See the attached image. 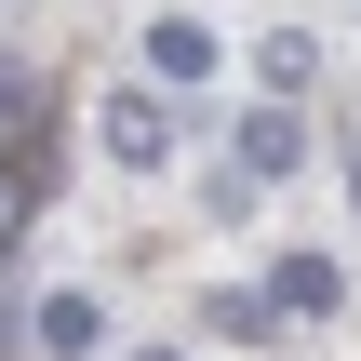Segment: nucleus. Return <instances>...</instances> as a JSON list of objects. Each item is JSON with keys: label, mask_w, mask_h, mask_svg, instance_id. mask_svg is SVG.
Instances as JSON below:
<instances>
[{"label": "nucleus", "mask_w": 361, "mask_h": 361, "mask_svg": "<svg viewBox=\"0 0 361 361\" xmlns=\"http://www.w3.org/2000/svg\"><path fill=\"white\" fill-rule=\"evenodd\" d=\"M94 134H107V161H121V174H161V161H174V107H161V94H107V107H94Z\"/></svg>", "instance_id": "1"}, {"label": "nucleus", "mask_w": 361, "mask_h": 361, "mask_svg": "<svg viewBox=\"0 0 361 361\" xmlns=\"http://www.w3.org/2000/svg\"><path fill=\"white\" fill-rule=\"evenodd\" d=\"M295 161H308V121H295V107H281V94H268V107H255V121H241V147H228V174H241V188H281V174H295Z\"/></svg>", "instance_id": "2"}, {"label": "nucleus", "mask_w": 361, "mask_h": 361, "mask_svg": "<svg viewBox=\"0 0 361 361\" xmlns=\"http://www.w3.org/2000/svg\"><path fill=\"white\" fill-rule=\"evenodd\" d=\"M255 295H268L281 322H335V308H348V268H335V255H281Z\"/></svg>", "instance_id": "3"}, {"label": "nucleus", "mask_w": 361, "mask_h": 361, "mask_svg": "<svg viewBox=\"0 0 361 361\" xmlns=\"http://www.w3.org/2000/svg\"><path fill=\"white\" fill-rule=\"evenodd\" d=\"M94 322H107V295H40V308H27V348H54V361H94Z\"/></svg>", "instance_id": "4"}, {"label": "nucleus", "mask_w": 361, "mask_h": 361, "mask_svg": "<svg viewBox=\"0 0 361 361\" xmlns=\"http://www.w3.org/2000/svg\"><path fill=\"white\" fill-rule=\"evenodd\" d=\"M147 67H161V80H214V27H201V13H161V27H147Z\"/></svg>", "instance_id": "5"}, {"label": "nucleus", "mask_w": 361, "mask_h": 361, "mask_svg": "<svg viewBox=\"0 0 361 361\" xmlns=\"http://www.w3.org/2000/svg\"><path fill=\"white\" fill-rule=\"evenodd\" d=\"M255 80H268V94L295 107V94L322 80V40H308V27H268V40H255Z\"/></svg>", "instance_id": "6"}, {"label": "nucleus", "mask_w": 361, "mask_h": 361, "mask_svg": "<svg viewBox=\"0 0 361 361\" xmlns=\"http://www.w3.org/2000/svg\"><path fill=\"white\" fill-rule=\"evenodd\" d=\"M201 322H214V335H241V348H255V335H281V308H268V295H214Z\"/></svg>", "instance_id": "7"}, {"label": "nucleus", "mask_w": 361, "mask_h": 361, "mask_svg": "<svg viewBox=\"0 0 361 361\" xmlns=\"http://www.w3.org/2000/svg\"><path fill=\"white\" fill-rule=\"evenodd\" d=\"M27 201H40V161H0V241L27 228Z\"/></svg>", "instance_id": "8"}, {"label": "nucleus", "mask_w": 361, "mask_h": 361, "mask_svg": "<svg viewBox=\"0 0 361 361\" xmlns=\"http://www.w3.org/2000/svg\"><path fill=\"white\" fill-rule=\"evenodd\" d=\"M0 121H27V67H0Z\"/></svg>", "instance_id": "9"}, {"label": "nucleus", "mask_w": 361, "mask_h": 361, "mask_svg": "<svg viewBox=\"0 0 361 361\" xmlns=\"http://www.w3.org/2000/svg\"><path fill=\"white\" fill-rule=\"evenodd\" d=\"M13 348H27V308H13V295H0V361H13Z\"/></svg>", "instance_id": "10"}, {"label": "nucleus", "mask_w": 361, "mask_h": 361, "mask_svg": "<svg viewBox=\"0 0 361 361\" xmlns=\"http://www.w3.org/2000/svg\"><path fill=\"white\" fill-rule=\"evenodd\" d=\"M134 361H188V348H134Z\"/></svg>", "instance_id": "11"}, {"label": "nucleus", "mask_w": 361, "mask_h": 361, "mask_svg": "<svg viewBox=\"0 0 361 361\" xmlns=\"http://www.w3.org/2000/svg\"><path fill=\"white\" fill-rule=\"evenodd\" d=\"M348 201H361V161H348Z\"/></svg>", "instance_id": "12"}]
</instances>
